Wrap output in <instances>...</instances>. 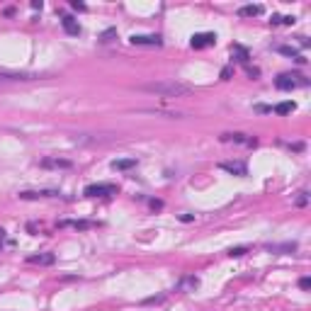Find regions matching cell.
I'll list each match as a JSON object with an SVG mask.
<instances>
[{"instance_id": "cell-1", "label": "cell", "mask_w": 311, "mask_h": 311, "mask_svg": "<svg viewBox=\"0 0 311 311\" xmlns=\"http://www.w3.org/2000/svg\"><path fill=\"white\" fill-rule=\"evenodd\" d=\"M141 90L161 95V97H183V95L190 93V85L180 83V80H158V83H146V85H141Z\"/></svg>"}, {"instance_id": "cell-2", "label": "cell", "mask_w": 311, "mask_h": 311, "mask_svg": "<svg viewBox=\"0 0 311 311\" xmlns=\"http://www.w3.org/2000/svg\"><path fill=\"white\" fill-rule=\"evenodd\" d=\"M275 85H277V90H294V88H306L309 80L301 73H282V76H277Z\"/></svg>"}, {"instance_id": "cell-3", "label": "cell", "mask_w": 311, "mask_h": 311, "mask_svg": "<svg viewBox=\"0 0 311 311\" xmlns=\"http://www.w3.org/2000/svg\"><path fill=\"white\" fill-rule=\"evenodd\" d=\"M83 195H85V197H112V195H117V185H112V183L88 185L83 190Z\"/></svg>"}, {"instance_id": "cell-4", "label": "cell", "mask_w": 311, "mask_h": 311, "mask_svg": "<svg viewBox=\"0 0 311 311\" xmlns=\"http://www.w3.org/2000/svg\"><path fill=\"white\" fill-rule=\"evenodd\" d=\"M131 44H136V47H161L163 39L158 34H134L131 37Z\"/></svg>"}, {"instance_id": "cell-5", "label": "cell", "mask_w": 311, "mask_h": 311, "mask_svg": "<svg viewBox=\"0 0 311 311\" xmlns=\"http://www.w3.org/2000/svg\"><path fill=\"white\" fill-rule=\"evenodd\" d=\"M214 42H217V37H214L212 32H200V34L192 37L190 44H192V49H204V47H212Z\"/></svg>"}, {"instance_id": "cell-6", "label": "cell", "mask_w": 311, "mask_h": 311, "mask_svg": "<svg viewBox=\"0 0 311 311\" xmlns=\"http://www.w3.org/2000/svg\"><path fill=\"white\" fill-rule=\"evenodd\" d=\"M54 253H34V255H30L27 258V263L30 265H54Z\"/></svg>"}, {"instance_id": "cell-7", "label": "cell", "mask_w": 311, "mask_h": 311, "mask_svg": "<svg viewBox=\"0 0 311 311\" xmlns=\"http://www.w3.org/2000/svg\"><path fill=\"white\" fill-rule=\"evenodd\" d=\"M61 25H63V30H66V34H73V37H78V34H80V25H78L76 17L63 15L61 17Z\"/></svg>"}, {"instance_id": "cell-8", "label": "cell", "mask_w": 311, "mask_h": 311, "mask_svg": "<svg viewBox=\"0 0 311 311\" xmlns=\"http://www.w3.org/2000/svg\"><path fill=\"white\" fill-rule=\"evenodd\" d=\"M20 197H22V200H39V197H59V192H54V190H42V192L25 190V192H20Z\"/></svg>"}, {"instance_id": "cell-9", "label": "cell", "mask_w": 311, "mask_h": 311, "mask_svg": "<svg viewBox=\"0 0 311 311\" xmlns=\"http://www.w3.org/2000/svg\"><path fill=\"white\" fill-rule=\"evenodd\" d=\"M224 141H236V143H246V146H258V141L246 136V134H224Z\"/></svg>"}, {"instance_id": "cell-10", "label": "cell", "mask_w": 311, "mask_h": 311, "mask_svg": "<svg viewBox=\"0 0 311 311\" xmlns=\"http://www.w3.org/2000/svg\"><path fill=\"white\" fill-rule=\"evenodd\" d=\"M197 284H200V280L190 275V277H183V280L178 282V284H175V289H178V292H187V289H195Z\"/></svg>"}, {"instance_id": "cell-11", "label": "cell", "mask_w": 311, "mask_h": 311, "mask_svg": "<svg viewBox=\"0 0 311 311\" xmlns=\"http://www.w3.org/2000/svg\"><path fill=\"white\" fill-rule=\"evenodd\" d=\"M238 15H241V17H258V15H263V5H243V8L238 10Z\"/></svg>"}, {"instance_id": "cell-12", "label": "cell", "mask_w": 311, "mask_h": 311, "mask_svg": "<svg viewBox=\"0 0 311 311\" xmlns=\"http://www.w3.org/2000/svg\"><path fill=\"white\" fill-rule=\"evenodd\" d=\"M42 166H44V168H71V161H63V158H44Z\"/></svg>"}, {"instance_id": "cell-13", "label": "cell", "mask_w": 311, "mask_h": 311, "mask_svg": "<svg viewBox=\"0 0 311 311\" xmlns=\"http://www.w3.org/2000/svg\"><path fill=\"white\" fill-rule=\"evenodd\" d=\"M221 168L229 173H236V175H246V173H248V168H246L243 163H221Z\"/></svg>"}, {"instance_id": "cell-14", "label": "cell", "mask_w": 311, "mask_h": 311, "mask_svg": "<svg viewBox=\"0 0 311 311\" xmlns=\"http://www.w3.org/2000/svg\"><path fill=\"white\" fill-rule=\"evenodd\" d=\"M134 166H136V158H122V161H114L112 163V168H117V171H129Z\"/></svg>"}, {"instance_id": "cell-15", "label": "cell", "mask_w": 311, "mask_h": 311, "mask_svg": "<svg viewBox=\"0 0 311 311\" xmlns=\"http://www.w3.org/2000/svg\"><path fill=\"white\" fill-rule=\"evenodd\" d=\"M270 253H294L296 243H282V246H265Z\"/></svg>"}, {"instance_id": "cell-16", "label": "cell", "mask_w": 311, "mask_h": 311, "mask_svg": "<svg viewBox=\"0 0 311 311\" xmlns=\"http://www.w3.org/2000/svg\"><path fill=\"white\" fill-rule=\"evenodd\" d=\"M280 54H284V56H292V59H296L299 63H304L301 54H299V51H296L294 47H280Z\"/></svg>"}, {"instance_id": "cell-17", "label": "cell", "mask_w": 311, "mask_h": 311, "mask_svg": "<svg viewBox=\"0 0 311 311\" xmlns=\"http://www.w3.org/2000/svg\"><path fill=\"white\" fill-rule=\"evenodd\" d=\"M294 109H296L294 102H280V105L275 107V112H277V114H289V112H294Z\"/></svg>"}, {"instance_id": "cell-18", "label": "cell", "mask_w": 311, "mask_h": 311, "mask_svg": "<svg viewBox=\"0 0 311 311\" xmlns=\"http://www.w3.org/2000/svg\"><path fill=\"white\" fill-rule=\"evenodd\" d=\"M61 226H73V229H90V226H95L93 221H63Z\"/></svg>"}, {"instance_id": "cell-19", "label": "cell", "mask_w": 311, "mask_h": 311, "mask_svg": "<svg viewBox=\"0 0 311 311\" xmlns=\"http://www.w3.org/2000/svg\"><path fill=\"white\" fill-rule=\"evenodd\" d=\"M272 25H294V17H287V15H275L270 20Z\"/></svg>"}, {"instance_id": "cell-20", "label": "cell", "mask_w": 311, "mask_h": 311, "mask_svg": "<svg viewBox=\"0 0 311 311\" xmlns=\"http://www.w3.org/2000/svg\"><path fill=\"white\" fill-rule=\"evenodd\" d=\"M233 51H236V54H238V56H241V59H238V61H243V63H248V51H246V49L243 47H233Z\"/></svg>"}, {"instance_id": "cell-21", "label": "cell", "mask_w": 311, "mask_h": 311, "mask_svg": "<svg viewBox=\"0 0 311 311\" xmlns=\"http://www.w3.org/2000/svg\"><path fill=\"white\" fill-rule=\"evenodd\" d=\"M114 37H117V30H105L102 37H100V42H112Z\"/></svg>"}, {"instance_id": "cell-22", "label": "cell", "mask_w": 311, "mask_h": 311, "mask_svg": "<svg viewBox=\"0 0 311 311\" xmlns=\"http://www.w3.org/2000/svg\"><path fill=\"white\" fill-rule=\"evenodd\" d=\"M299 287H301V289H311V280L309 277H301V280H299Z\"/></svg>"}, {"instance_id": "cell-23", "label": "cell", "mask_w": 311, "mask_h": 311, "mask_svg": "<svg viewBox=\"0 0 311 311\" xmlns=\"http://www.w3.org/2000/svg\"><path fill=\"white\" fill-rule=\"evenodd\" d=\"M243 253H246V248H231V250H229V255H231V258H233V255H243Z\"/></svg>"}, {"instance_id": "cell-24", "label": "cell", "mask_w": 311, "mask_h": 311, "mask_svg": "<svg viewBox=\"0 0 311 311\" xmlns=\"http://www.w3.org/2000/svg\"><path fill=\"white\" fill-rule=\"evenodd\" d=\"M158 301H163V296H151V299H146L143 304H158Z\"/></svg>"}, {"instance_id": "cell-25", "label": "cell", "mask_w": 311, "mask_h": 311, "mask_svg": "<svg viewBox=\"0 0 311 311\" xmlns=\"http://www.w3.org/2000/svg\"><path fill=\"white\" fill-rule=\"evenodd\" d=\"M71 8H73V10H85V5H83V3H78V0L71 3Z\"/></svg>"}, {"instance_id": "cell-26", "label": "cell", "mask_w": 311, "mask_h": 311, "mask_svg": "<svg viewBox=\"0 0 311 311\" xmlns=\"http://www.w3.org/2000/svg\"><path fill=\"white\" fill-rule=\"evenodd\" d=\"M3 243H5V229L0 226V246H3Z\"/></svg>"}, {"instance_id": "cell-27", "label": "cell", "mask_w": 311, "mask_h": 311, "mask_svg": "<svg viewBox=\"0 0 311 311\" xmlns=\"http://www.w3.org/2000/svg\"><path fill=\"white\" fill-rule=\"evenodd\" d=\"M3 83H5V80H0V85H3Z\"/></svg>"}]
</instances>
